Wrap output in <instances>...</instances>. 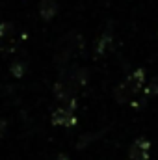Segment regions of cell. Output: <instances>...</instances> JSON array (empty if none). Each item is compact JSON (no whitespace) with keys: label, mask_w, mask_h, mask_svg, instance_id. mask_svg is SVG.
<instances>
[{"label":"cell","mask_w":158,"mask_h":160,"mask_svg":"<svg viewBox=\"0 0 158 160\" xmlns=\"http://www.w3.org/2000/svg\"><path fill=\"white\" fill-rule=\"evenodd\" d=\"M112 45V32L108 30L102 38H101V41H99V45H97V54H102L108 47Z\"/></svg>","instance_id":"cell-8"},{"label":"cell","mask_w":158,"mask_h":160,"mask_svg":"<svg viewBox=\"0 0 158 160\" xmlns=\"http://www.w3.org/2000/svg\"><path fill=\"white\" fill-rule=\"evenodd\" d=\"M147 95H156L158 93V78H153V82H149V86L145 88Z\"/></svg>","instance_id":"cell-9"},{"label":"cell","mask_w":158,"mask_h":160,"mask_svg":"<svg viewBox=\"0 0 158 160\" xmlns=\"http://www.w3.org/2000/svg\"><path fill=\"white\" fill-rule=\"evenodd\" d=\"M143 82H145V73H143V69L132 71V73L116 88V99H117L119 102H128V101L143 88Z\"/></svg>","instance_id":"cell-2"},{"label":"cell","mask_w":158,"mask_h":160,"mask_svg":"<svg viewBox=\"0 0 158 160\" xmlns=\"http://www.w3.org/2000/svg\"><path fill=\"white\" fill-rule=\"evenodd\" d=\"M147 151H149V143L147 142H143V140H140V142H136L134 145H132V158L136 157H141V160L147 157Z\"/></svg>","instance_id":"cell-7"},{"label":"cell","mask_w":158,"mask_h":160,"mask_svg":"<svg viewBox=\"0 0 158 160\" xmlns=\"http://www.w3.org/2000/svg\"><path fill=\"white\" fill-rule=\"evenodd\" d=\"M58 13V0H41L39 4V15L43 21L54 19Z\"/></svg>","instance_id":"cell-4"},{"label":"cell","mask_w":158,"mask_h":160,"mask_svg":"<svg viewBox=\"0 0 158 160\" xmlns=\"http://www.w3.org/2000/svg\"><path fill=\"white\" fill-rule=\"evenodd\" d=\"M75 121V116L71 112V108H60L56 114H54V123H60V125H71Z\"/></svg>","instance_id":"cell-5"},{"label":"cell","mask_w":158,"mask_h":160,"mask_svg":"<svg viewBox=\"0 0 158 160\" xmlns=\"http://www.w3.org/2000/svg\"><path fill=\"white\" fill-rule=\"evenodd\" d=\"M15 32H17V26L13 22H4L0 26V39L4 43H11L15 38Z\"/></svg>","instance_id":"cell-6"},{"label":"cell","mask_w":158,"mask_h":160,"mask_svg":"<svg viewBox=\"0 0 158 160\" xmlns=\"http://www.w3.org/2000/svg\"><path fill=\"white\" fill-rule=\"evenodd\" d=\"M86 82H87V71L82 67H71L67 71H62L60 78L54 86L56 97L63 102H71Z\"/></svg>","instance_id":"cell-1"},{"label":"cell","mask_w":158,"mask_h":160,"mask_svg":"<svg viewBox=\"0 0 158 160\" xmlns=\"http://www.w3.org/2000/svg\"><path fill=\"white\" fill-rule=\"evenodd\" d=\"M82 45H84V41H82V38H80L78 34L71 32V34L63 36L62 39L58 41V47H56V63L65 65L82 48Z\"/></svg>","instance_id":"cell-3"}]
</instances>
